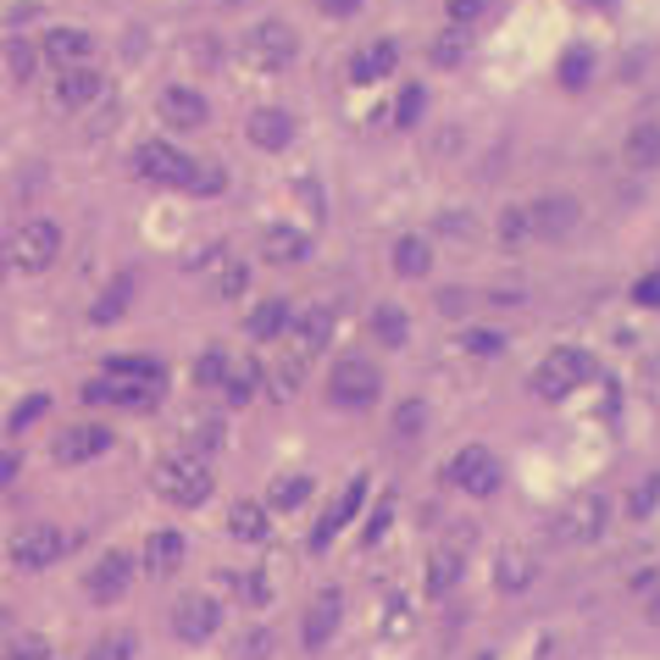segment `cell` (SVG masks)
Masks as SVG:
<instances>
[{
    "label": "cell",
    "mask_w": 660,
    "mask_h": 660,
    "mask_svg": "<svg viewBox=\"0 0 660 660\" xmlns=\"http://www.w3.org/2000/svg\"><path fill=\"white\" fill-rule=\"evenodd\" d=\"M228 533H233V538H244V544H261V538L272 533V522H266V505H255V500H239V505L228 511Z\"/></svg>",
    "instance_id": "83f0119b"
},
{
    "label": "cell",
    "mask_w": 660,
    "mask_h": 660,
    "mask_svg": "<svg viewBox=\"0 0 660 660\" xmlns=\"http://www.w3.org/2000/svg\"><path fill=\"white\" fill-rule=\"evenodd\" d=\"M588 7H610V0H588Z\"/></svg>",
    "instance_id": "be15d7a7"
},
{
    "label": "cell",
    "mask_w": 660,
    "mask_h": 660,
    "mask_svg": "<svg viewBox=\"0 0 660 660\" xmlns=\"http://www.w3.org/2000/svg\"><path fill=\"white\" fill-rule=\"evenodd\" d=\"M145 566H150L156 577L178 572V566H184V533H172V527L150 533V538H145Z\"/></svg>",
    "instance_id": "603a6c76"
},
{
    "label": "cell",
    "mask_w": 660,
    "mask_h": 660,
    "mask_svg": "<svg viewBox=\"0 0 660 660\" xmlns=\"http://www.w3.org/2000/svg\"><path fill=\"white\" fill-rule=\"evenodd\" d=\"M261 255H266V261H277V266H294V261H305V255H311V239H305L300 228H283V222H277V228H266V233H261Z\"/></svg>",
    "instance_id": "44dd1931"
},
{
    "label": "cell",
    "mask_w": 660,
    "mask_h": 660,
    "mask_svg": "<svg viewBox=\"0 0 660 660\" xmlns=\"http://www.w3.org/2000/svg\"><path fill=\"white\" fill-rule=\"evenodd\" d=\"M134 654H139V638H134V632H101L84 660H134Z\"/></svg>",
    "instance_id": "e575fe53"
},
{
    "label": "cell",
    "mask_w": 660,
    "mask_h": 660,
    "mask_svg": "<svg viewBox=\"0 0 660 660\" xmlns=\"http://www.w3.org/2000/svg\"><path fill=\"white\" fill-rule=\"evenodd\" d=\"M500 239H505V244H522V239H527V211H522V206H505V217H500Z\"/></svg>",
    "instance_id": "c3c4849f"
},
{
    "label": "cell",
    "mask_w": 660,
    "mask_h": 660,
    "mask_svg": "<svg viewBox=\"0 0 660 660\" xmlns=\"http://www.w3.org/2000/svg\"><path fill=\"white\" fill-rule=\"evenodd\" d=\"M62 549H67V533H62L56 522H29V527H18V538H12V566L45 572V566L62 561Z\"/></svg>",
    "instance_id": "52a82bcc"
},
{
    "label": "cell",
    "mask_w": 660,
    "mask_h": 660,
    "mask_svg": "<svg viewBox=\"0 0 660 660\" xmlns=\"http://www.w3.org/2000/svg\"><path fill=\"white\" fill-rule=\"evenodd\" d=\"M244 283H250V266H244V261H222V272H217V300H239Z\"/></svg>",
    "instance_id": "b9f144b4"
},
{
    "label": "cell",
    "mask_w": 660,
    "mask_h": 660,
    "mask_svg": "<svg viewBox=\"0 0 660 660\" xmlns=\"http://www.w3.org/2000/svg\"><path fill=\"white\" fill-rule=\"evenodd\" d=\"M478 12H483V0H450V18L455 23H472Z\"/></svg>",
    "instance_id": "680465c9"
},
{
    "label": "cell",
    "mask_w": 660,
    "mask_h": 660,
    "mask_svg": "<svg viewBox=\"0 0 660 660\" xmlns=\"http://www.w3.org/2000/svg\"><path fill=\"white\" fill-rule=\"evenodd\" d=\"M244 134H250L255 150H289V145H294V117L277 112V106H261V112L244 123Z\"/></svg>",
    "instance_id": "e0dca14e"
},
{
    "label": "cell",
    "mask_w": 660,
    "mask_h": 660,
    "mask_svg": "<svg viewBox=\"0 0 660 660\" xmlns=\"http://www.w3.org/2000/svg\"><path fill=\"white\" fill-rule=\"evenodd\" d=\"M649 621H654V627H660V588H654V594H649Z\"/></svg>",
    "instance_id": "94428289"
},
{
    "label": "cell",
    "mask_w": 660,
    "mask_h": 660,
    "mask_svg": "<svg viewBox=\"0 0 660 660\" xmlns=\"http://www.w3.org/2000/svg\"><path fill=\"white\" fill-rule=\"evenodd\" d=\"M294 322V350L300 356H316L327 339H334V305H305L300 316H289Z\"/></svg>",
    "instance_id": "ac0fdd59"
},
{
    "label": "cell",
    "mask_w": 660,
    "mask_h": 660,
    "mask_svg": "<svg viewBox=\"0 0 660 660\" xmlns=\"http://www.w3.org/2000/svg\"><path fill=\"white\" fill-rule=\"evenodd\" d=\"M455 577H461V555L455 549H439L433 561H428V594L439 599V594H450L455 588Z\"/></svg>",
    "instance_id": "836d02e7"
},
{
    "label": "cell",
    "mask_w": 660,
    "mask_h": 660,
    "mask_svg": "<svg viewBox=\"0 0 660 660\" xmlns=\"http://www.w3.org/2000/svg\"><path fill=\"white\" fill-rule=\"evenodd\" d=\"M184 189H189V195H222V189H228V172H222L217 161H195Z\"/></svg>",
    "instance_id": "8d00e7d4"
},
{
    "label": "cell",
    "mask_w": 660,
    "mask_h": 660,
    "mask_svg": "<svg viewBox=\"0 0 660 660\" xmlns=\"http://www.w3.org/2000/svg\"><path fill=\"white\" fill-rule=\"evenodd\" d=\"M12 266V244H7V233H0V272Z\"/></svg>",
    "instance_id": "91938a15"
},
{
    "label": "cell",
    "mask_w": 660,
    "mask_h": 660,
    "mask_svg": "<svg viewBox=\"0 0 660 660\" xmlns=\"http://www.w3.org/2000/svg\"><path fill=\"white\" fill-rule=\"evenodd\" d=\"M428 266H433V244L417 239V233H406V239L395 244V272H400V277H428Z\"/></svg>",
    "instance_id": "f546056e"
},
{
    "label": "cell",
    "mask_w": 660,
    "mask_h": 660,
    "mask_svg": "<svg viewBox=\"0 0 660 660\" xmlns=\"http://www.w3.org/2000/svg\"><path fill=\"white\" fill-rule=\"evenodd\" d=\"M266 654H272V632L266 627H255V632L239 638V660H266Z\"/></svg>",
    "instance_id": "681fc988"
},
{
    "label": "cell",
    "mask_w": 660,
    "mask_h": 660,
    "mask_svg": "<svg viewBox=\"0 0 660 660\" xmlns=\"http://www.w3.org/2000/svg\"><path fill=\"white\" fill-rule=\"evenodd\" d=\"M217 627H222V605L211 594H184L172 605V632L184 643H206V638H217Z\"/></svg>",
    "instance_id": "9c48e42d"
},
{
    "label": "cell",
    "mask_w": 660,
    "mask_h": 660,
    "mask_svg": "<svg viewBox=\"0 0 660 660\" xmlns=\"http://www.w3.org/2000/svg\"><path fill=\"white\" fill-rule=\"evenodd\" d=\"M161 117H167L172 128H206L211 106H206V95H195V90L172 84V90H161Z\"/></svg>",
    "instance_id": "d6986e66"
},
{
    "label": "cell",
    "mask_w": 660,
    "mask_h": 660,
    "mask_svg": "<svg viewBox=\"0 0 660 660\" xmlns=\"http://www.w3.org/2000/svg\"><path fill=\"white\" fill-rule=\"evenodd\" d=\"M128 300H134V277H117V283L95 300V311H90V316H95V322H117V316L128 311Z\"/></svg>",
    "instance_id": "d590c367"
},
{
    "label": "cell",
    "mask_w": 660,
    "mask_h": 660,
    "mask_svg": "<svg viewBox=\"0 0 660 660\" xmlns=\"http://www.w3.org/2000/svg\"><path fill=\"white\" fill-rule=\"evenodd\" d=\"M422 428H428V406H422V400H406V406L395 411V433H400V439H417Z\"/></svg>",
    "instance_id": "7bdbcfd3"
},
{
    "label": "cell",
    "mask_w": 660,
    "mask_h": 660,
    "mask_svg": "<svg viewBox=\"0 0 660 660\" xmlns=\"http://www.w3.org/2000/svg\"><path fill=\"white\" fill-rule=\"evenodd\" d=\"M362 494H367V483L356 478V483H350V489L339 494V505H334V511H327V516H322V527H316L311 549H327V544H334V538H339V527H345V522H350V516L362 511Z\"/></svg>",
    "instance_id": "7402d4cb"
},
{
    "label": "cell",
    "mask_w": 660,
    "mask_h": 660,
    "mask_svg": "<svg viewBox=\"0 0 660 660\" xmlns=\"http://www.w3.org/2000/svg\"><path fill=\"white\" fill-rule=\"evenodd\" d=\"M500 461H494V450H483V444H467L455 461H450V483L461 489V494H472V500H489L494 489H500Z\"/></svg>",
    "instance_id": "ba28073f"
},
{
    "label": "cell",
    "mask_w": 660,
    "mask_h": 660,
    "mask_svg": "<svg viewBox=\"0 0 660 660\" xmlns=\"http://www.w3.org/2000/svg\"><path fill=\"white\" fill-rule=\"evenodd\" d=\"M605 527H610V500L594 494V489L566 500L561 516H555V538L561 544H594V538H605Z\"/></svg>",
    "instance_id": "5b68a950"
},
{
    "label": "cell",
    "mask_w": 660,
    "mask_h": 660,
    "mask_svg": "<svg viewBox=\"0 0 660 660\" xmlns=\"http://www.w3.org/2000/svg\"><path fill=\"white\" fill-rule=\"evenodd\" d=\"M439 311H444V316H467V311H472V294H467V289H444V294H439Z\"/></svg>",
    "instance_id": "f5cc1de1"
},
{
    "label": "cell",
    "mask_w": 660,
    "mask_h": 660,
    "mask_svg": "<svg viewBox=\"0 0 660 660\" xmlns=\"http://www.w3.org/2000/svg\"><path fill=\"white\" fill-rule=\"evenodd\" d=\"M594 373H599V367H594V356H588V350H577V345H566V350H549V356L533 367L527 389H533L538 400H566V395H577Z\"/></svg>",
    "instance_id": "6da1fadb"
},
{
    "label": "cell",
    "mask_w": 660,
    "mask_h": 660,
    "mask_svg": "<svg viewBox=\"0 0 660 660\" xmlns=\"http://www.w3.org/2000/svg\"><path fill=\"white\" fill-rule=\"evenodd\" d=\"M255 389H261V367H255V362H239V367H228V378H222V395H228V406H250V400H255Z\"/></svg>",
    "instance_id": "1f68e13d"
},
{
    "label": "cell",
    "mask_w": 660,
    "mask_h": 660,
    "mask_svg": "<svg viewBox=\"0 0 660 660\" xmlns=\"http://www.w3.org/2000/svg\"><path fill=\"white\" fill-rule=\"evenodd\" d=\"M106 450H112V428H101V422H78V428L56 433V444H51V455L62 467H84V461H95Z\"/></svg>",
    "instance_id": "7c38bea8"
},
{
    "label": "cell",
    "mask_w": 660,
    "mask_h": 660,
    "mask_svg": "<svg viewBox=\"0 0 660 660\" xmlns=\"http://www.w3.org/2000/svg\"><path fill=\"white\" fill-rule=\"evenodd\" d=\"M305 500H311V478H305V472L277 478V483H272V494H266V505H272V511H294V505H305Z\"/></svg>",
    "instance_id": "d6a6232c"
},
{
    "label": "cell",
    "mask_w": 660,
    "mask_h": 660,
    "mask_svg": "<svg viewBox=\"0 0 660 660\" xmlns=\"http://www.w3.org/2000/svg\"><path fill=\"white\" fill-rule=\"evenodd\" d=\"M228 356L222 350H206L200 362H195V389H222V378H228Z\"/></svg>",
    "instance_id": "f35d334b"
},
{
    "label": "cell",
    "mask_w": 660,
    "mask_h": 660,
    "mask_svg": "<svg viewBox=\"0 0 660 660\" xmlns=\"http://www.w3.org/2000/svg\"><path fill=\"white\" fill-rule=\"evenodd\" d=\"M621 156H627V167H638V172H654V167H660V123H638V128L627 134Z\"/></svg>",
    "instance_id": "cb8c5ba5"
},
{
    "label": "cell",
    "mask_w": 660,
    "mask_h": 660,
    "mask_svg": "<svg viewBox=\"0 0 660 660\" xmlns=\"http://www.w3.org/2000/svg\"><path fill=\"white\" fill-rule=\"evenodd\" d=\"M373 339H378L384 350H406L411 322H406V311H400V305H378V311H373Z\"/></svg>",
    "instance_id": "f1b7e54d"
},
{
    "label": "cell",
    "mask_w": 660,
    "mask_h": 660,
    "mask_svg": "<svg viewBox=\"0 0 660 660\" xmlns=\"http://www.w3.org/2000/svg\"><path fill=\"white\" fill-rule=\"evenodd\" d=\"M106 95V78L95 73V67H67L62 78H56V106H67V112H84V106H95Z\"/></svg>",
    "instance_id": "2e32d148"
},
{
    "label": "cell",
    "mask_w": 660,
    "mask_h": 660,
    "mask_svg": "<svg viewBox=\"0 0 660 660\" xmlns=\"http://www.w3.org/2000/svg\"><path fill=\"white\" fill-rule=\"evenodd\" d=\"M34 62H40V51H34V45L7 40V67H12V78H34Z\"/></svg>",
    "instance_id": "ee69618b"
},
{
    "label": "cell",
    "mask_w": 660,
    "mask_h": 660,
    "mask_svg": "<svg viewBox=\"0 0 660 660\" xmlns=\"http://www.w3.org/2000/svg\"><path fill=\"white\" fill-rule=\"evenodd\" d=\"M378 395H384V373L362 356H345L334 373H327V400L339 411H367V406H378Z\"/></svg>",
    "instance_id": "3957f363"
},
{
    "label": "cell",
    "mask_w": 660,
    "mask_h": 660,
    "mask_svg": "<svg viewBox=\"0 0 660 660\" xmlns=\"http://www.w3.org/2000/svg\"><path fill=\"white\" fill-rule=\"evenodd\" d=\"M228 7H244V0H228Z\"/></svg>",
    "instance_id": "e7e4bbea"
},
{
    "label": "cell",
    "mask_w": 660,
    "mask_h": 660,
    "mask_svg": "<svg viewBox=\"0 0 660 660\" xmlns=\"http://www.w3.org/2000/svg\"><path fill=\"white\" fill-rule=\"evenodd\" d=\"M134 167H139V178H150V184H172V189H184L195 161H189L184 150H172V145L150 139V145H139V150H134Z\"/></svg>",
    "instance_id": "30bf717a"
},
{
    "label": "cell",
    "mask_w": 660,
    "mask_h": 660,
    "mask_svg": "<svg viewBox=\"0 0 660 660\" xmlns=\"http://www.w3.org/2000/svg\"><path fill=\"white\" fill-rule=\"evenodd\" d=\"M289 316H294V305H289V300H261V305L250 311V322H244V327H250V339H261V345H266V339H277L283 327H289Z\"/></svg>",
    "instance_id": "4316f807"
},
{
    "label": "cell",
    "mask_w": 660,
    "mask_h": 660,
    "mask_svg": "<svg viewBox=\"0 0 660 660\" xmlns=\"http://www.w3.org/2000/svg\"><path fill=\"white\" fill-rule=\"evenodd\" d=\"M7 244H12V266L18 272H45L62 255V228L51 217H29L18 233H7Z\"/></svg>",
    "instance_id": "277c9868"
},
{
    "label": "cell",
    "mask_w": 660,
    "mask_h": 660,
    "mask_svg": "<svg viewBox=\"0 0 660 660\" xmlns=\"http://www.w3.org/2000/svg\"><path fill=\"white\" fill-rule=\"evenodd\" d=\"M211 450H222V422L217 417H200V422H189V455H211Z\"/></svg>",
    "instance_id": "74e56055"
},
{
    "label": "cell",
    "mask_w": 660,
    "mask_h": 660,
    "mask_svg": "<svg viewBox=\"0 0 660 660\" xmlns=\"http://www.w3.org/2000/svg\"><path fill=\"white\" fill-rule=\"evenodd\" d=\"M632 300H638V305H649V311H660V277H643V283H632Z\"/></svg>",
    "instance_id": "db71d44e"
},
{
    "label": "cell",
    "mask_w": 660,
    "mask_h": 660,
    "mask_svg": "<svg viewBox=\"0 0 660 660\" xmlns=\"http://www.w3.org/2000/svg\"><path fill=\"white\" fill-rule=\"evenodd\" d=\"M150 483H156V494H161L167 505H200V500L211 494L217 478H211V461H200V455L184 450V455H167V461L156 467Z\"/></svg>",
    "instance_id": "7a4b0ae2"
},
{
    "label": "cell",
    "mask_w": 660,
    "mask_h": 660,
    "mask_svg": "<svg viewBox=\"0 0 660 660\" xmlns=\"http://www.w3.org/2000/svg\"><path fill=\"white\" fill-rule=\"evenodd\" d=\"M522 211H527V233H544V239H566L577 228V217H583V206L572 195H544V200H533Z\"/></svg>",
    "instance_id": "8fae6325"
},
{
    "label": "cell",
    "mask_w": 660,
    "mask_h": 660,
    "mask_svg": "<svg viewBox=\"0 0 660 660\" xmlns=\"http://www.w3.org/2000/svg\"><path fill=\"white\" fill-rule=\"evenodd\" d=\"M428 112V95H422V84H411V90H400V101H395V123L400 128H417V117Z\"/></svg>",
    "instance_id": "60d3db41"
},
{
    "label": "cell",
    "mask_w": 660,
    "mask_h": 660,
    "mask_svg": "<svg viewBox=\"0 0 660 660\" xmlns=\"http://www.w3.org/2000/svg\"><path fill=\"white\" fill-rule=\"evenodd\" d=\"M433 56H439V62H444V67H455V62H461V56H467V40H461V34H444V40H439V45H433Z\"/></svg>",
    "instance_id": "816d5d0a"
},
{
    "label": "cell",
    "mask_w": 660,
    "mask_h": 660,
    "mask_svg": "<svg viewBox=\"0 0 660 660\" xmlns=\"http://www.w3.org/2000/svg\"><path fill=\"white\" fill-rule=\"evenodd\" d=\"M439 228H444V233H455V239H472V233H478L472 211H439Z\"/></svg>",
    "instance_id": "f907efd6"
},
{
    "label": "cell",
    "mask_w": 660,
    "mask_h": 660,
    "mask_svg": "<svg viewBox=\"0 0 660 660\" xmlns=\"http://www.w3.org/2000/svg\"><path fill=\"white\" fill-rule=\"evenodd\" d=\"M594 78V56L588 51H566V62H561V84L566 90H583Z\"/></svg>",
    "instance_id": "ab89813d"
},
{
    "label": "cell",
    "mask_w": 660,
    "mask_h": 660,
    "mask_svg": "<svg viewBox=\"0 0 660 660\" xmlns=\"http://www.w3.org/2000/svg\"><path fill=\"white\" fill-rule=\"evenodd\" d=\"M45 411H51V400H45V395H29V400H23V406L12 411V433H23V428H34V422H40Z\"/></svg>",
    "instance_id": "bcb514c9"
},
{
    "label": "cell",
    "mask_w": 660,
    "mask_h": 660,
    "mask_svg": "<svg viewBox=\"0 0 660 660\" xmlns=\"http://www.w3.org/2000/svg\"><path fill=\"white\" fill-rule=\"evenodd\" d=\"M461 345H467L472 356H500V350H505V339L489 334V327H472V334H461Z\"/></svg>",
    "instance_id": "7dc6e473"
},
{
    "label": "cell",
    "mask_w": 660,
    "mask_h": 660,
    "mask_svg": "<svg viewBox=\"0 0 660 660\" xmlns=\"http://www.w3.org/2000/svg\"><path fill=\"white\" fill-rule=\"evenodd\" d=\"M316 7H322L327 18H350V12H362V0H316Z\"/></svg>",
    "instance_id": "9f6ffc18"
},
{
    "label": "cell",
    "mask_w": 660,
    "mask_h": 660,
    "mask_svg": "<svg viewBox=\"0 0 660 660\" xmlns=\"http://www.w3.org/2000/svg\"><path fill=\"white\" fill-rule=\"evenodd\" d=\"M389 516H395V500H384V505H378V516L367 522V544H378V538H384V527H389Z\"/></svg>",
    "instance_id": "11a10c76"
},
{
    "label": "cell",
    "mask_w": 660,
    "mask_h": 660,
    "mask_svg": "<svg viewBox=\"0 0 660 660\" xmlns=\"http://www.w3.org/2000/svg\"><path fill=\"white\" fill-rule=\"evenodd\" d=\"M18 472H23V455L18 450H0V483H12Z\"/></svg>",
    "instance_id": "6f0895ef"
},
{
    "label": "cell",
    "mask_w": 660,
    "mask_h": 660,
    "mask_svg": "<svg viewBox=\"0 0 660 660\" xmlns=\"http://www.w3.org/2000/svg\"><path fill=\"white\" fill-rule=\"evenodd\" d=\"M90 56H95V34H84V29H51V34H45V62H51L56 73L90 67Z\"/></svg>",
    "instance_id": "9a60e30c"
},
{
    "label": "cell",
    "mask_w": 660,
    "mask_h": 660,
    "mask_svg": "<svg viewBox=\"0 0 660 660\" xmlns=\"http://www.w3.org/2000/svg\"><path fill=\"white\" fill-rule=\"evenodd\" d=\"M654 384H660V356H654Z\"/></svg>",
    "instance_id": "6125c7cd"
},
{
    "label": "cell",
    "mask_w": 660,
    "mask_h": 660,
    "mask_svg": "<svg viewBox=\"0 0 660 660\" xmlns=\"http://www.w3.org/2000/svg\"><path fill=\"white\" fill-rule=\"evenodd\" d=\"M7 660H51V643L40 632H23V638L7 643Z\"/></svg>",
    "instance_id": "f6af8a7d"
},
{
    "label": "cell",
    "mask_w": 660,
    "mask_h": 660,
    "mask_svg": "<svg viewBox=\"0 0 660 660\" xmlns=\"http://www.w3.org/2000/svg\"><path fill=\"white\" fill-rule=\"evenodd\" d=\"M339 616H345V594H339V588L316 594V599H311V610H305V621H300L305 649H322L327 638H334V632H339Z\"/></svg>",
    "instance_id": "5bb4252c"
},
{
    "label": "cell",
    "mask_w": 660,
    "mask_h": 660,
    "mask_svg": "<svg viewBox=\"0 0 660 660\" xmlns=\"http://www.w3.org/2000/svg\"><path fill=\"white\" fill-rule=\"evenodd\" d=\"M305 373H311V356H300L294 345H289V356L272 367V395L277 400H289V395H300V384H305Z\"/></svg>",
    "instance_id": "4dcf8cb0"
},
{
    "label": "cell",
    "mask_w": 660,
    "mask_h": 660,
    "mask_svg": "<svg viewBox=\"0 0 660 660\" xmlns=\"http://www.w3.org/2000/svg\"><path fill=\"white\" fill-rule=\"evenodd\" d=\"M101 378H112V384H139V389H161V384H167L161 362H150V356H112Z\"/></svg>",
    "instance_id": "ffe728a7"
},
{
    "label": "cell",
    "mask_w": 660,
    "mask_h": 660,
    "mask_svg": "<svg viewBox=\"0 0 660 660\" xmlns=\"http://www.w3.org/2000/svg\"><path fill=\"white\" fill-rule=\"evenodd\" d=\"M395 56H400L395 40H378V45H367V51L350 62V78H356V84H378V78L395 73Z\"/></svg>",
    "instance_id": "d4e9b609"
},
{
    "label": "cell",
    "mask_w": 660,
    "mask_h": 660,
    "mask_svg": "<svg viewBox=\"0 0 660 660\" xmlns=\"http://www.w3.org/2000/svg\"><path fill=\"white\" fill-rule=\"evenodd\" d=\"M294 51H300V34H294L289 23H255V29L244 34V62H250L255 73H283V67L294 62Z\"/></svg>",
    "instance_id": "8992f818"
},
{
    "label": "cell",
    "mask_w": 660,
    "mask_h": 660,
    "mask_svg": "<svg viewBox=\"0 0 660 660\" xmlns=\"http://www.w3.org/2000/svg\"><path fill=\"white\" fill-rule=\"evenodd\" d=\"M128 583H134V566H128V555H101L95 566H90V577H84V588H90V599L95 605H117L123 594H128Z\"/></svg>",
    "instance_id": "4fadbf2b"
},
{
    "label": "cell",
    "mask_w": 660,
    "mask_h": 660,
    "mask_svg": "<svg viewBox=\"0 0 660 660\" xmlns=\"http://www.w3.org/2000/svg\"><path fill=\"white\" fill-rule=\"evenodd\" d=\"M533 577H538V561H533L527 549H505V555L494 561V583H500L505 594H522Z\"/></svg>",
    "instance_id": "484cf974"
}]
</instances>
